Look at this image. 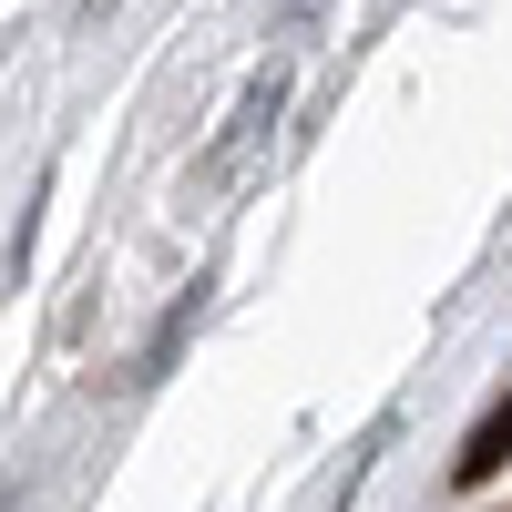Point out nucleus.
I'll use <instances>...</instances> for the list:
<instances>
[{"label": "nucleus", "instance_id": "obj_1", "mask_svg": "<svg viewBox=\"0 0 512 512\" xmlns=\"http://www.w3.org/2000/svg\"><path fill=\"white\" fill-rule=\"evenodd\" d=\"M502 451H512V400H492V410H482V431L461 441L451 482H492V472H502Z\"/></svg>", "mask_w": 512, "mask_h": 512}]
</instances>
